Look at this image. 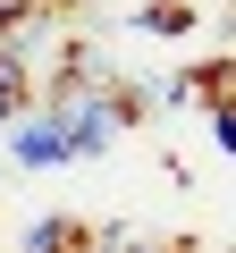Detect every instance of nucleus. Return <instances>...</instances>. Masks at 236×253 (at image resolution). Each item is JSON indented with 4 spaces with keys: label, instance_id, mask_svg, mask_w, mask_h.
Wrapping results in <instances>:
<instances>
[{
    "label": "nucleus",
    "instance_id": "nucleus-1",
    "mask_svg": "<svg viewBox=\"0 0 236 253\" xmlns=\"http://www.w3.org/2000/svg\"><path fill=\"white\" fill-rule=\"evenodd\" d=\"M9 152H17L26 169H59V161H76V152H68V126L51 118V101H34V110L9 126Z\"/></svg>",
    "mask_w": 236,
    "mask_h": 253
},
{
    "label": "nucleus",
    "instance_id": "nucleus-2",
    "mask_svg": "<svg viewBox=\"0 0 236 253\" xmlns=\"http://www.w3.org/2000/svg\"><path fill=\"white\" fill-rule=\"evenodd\" d=\"M34 101H42V76H34V59H17L9 42H0V126H17Z\"/></svg>",
    "mask_w": 236,
    "mask_h": 253
},
{
    "label": "nucleus",
    "instance_id": "nucleus-3",
    "mask_svg": "<svg viewBox=\"0 0 236 253\" xmlns=\"http://www.w3.org/2000/svg\"><path fill=\"white\" fill-rule=\"evenodd\" d=\"M26 253H84V228L76 219H34L26 228Z\"/></svg>",
    "mask_w": 236,
    "mask_h": 253
},
{
    "label": "nucleus",
    "instance_id": "nucleus-4",
    "mask_svg": "<svg viewBox=\"0 0 236 253\" xmlns=\"http://www.w3.org/2000/svg\"><path fill=\"white\" fill-rule=\"evenodd\" d=\"M144 26H152V34H186V26H194V9H177V0H152V9H144Z\"/></svg>",
    "mask_w": 236,
    "mask_h": 253
},
{
    "label": "nucleus",
    "instance_id": "nucleus-5",
    "mask_svg": "<svg viewBox=\"0 0 236 253\" xmlns=\"http://www.w3.org/2000/svg\"><path fill=\"white\" fill-rule=\"evenodd\" d=\"M211 135H219V152H236V93L211 101Z\"/></svg>",
    "mask_w": 236,
    "mask_h": 253
}]
</instances>
